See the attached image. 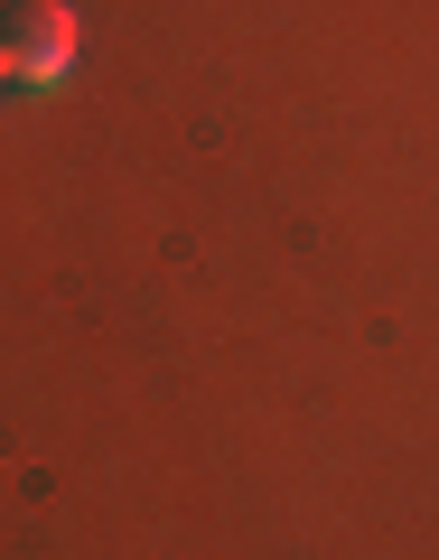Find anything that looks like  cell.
<instances>
[{"instance_id": "6da1fadb", "label": "cell", "mask_w": 439, "mask_h": 560, "mask_svg": "<svg viewBox=\"0 0 439 560\" xmlns=\"http://www.w3.org/2000/svg\"><path fill=\"white\" fill-rule=\"evenodd\" d=\"M0 57H10V84L57 94V84L76 75V10H66V0H20V10L0 20Z\"/></svg>"}, {"instance_id": "7a4b0ae2", "label": "cell", "mask_w": 439, "mask_h": 560, "mask_svg": "<svg viewBox=\"0 0 439 560\" xmlns=\"http://www.w3.org/2000/svg\"><path fill=\"white\" fill-rule=\"evenodd\" d=\"M0 84H10V57H0Z\"/></svg>"}]
</instances>
